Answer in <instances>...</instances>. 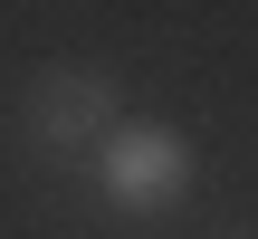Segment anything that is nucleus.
<instances>
[{
  "label": "nucleus",
  "instance_id": "f257e3e1",
  "mask_svg": "<svg viewBox=\"0 0 258 239\" xmlns=\"http://www.w3.org/2000/svg\"><path fill=\"white\" fill-rule=\"evenodd\" d=\"M19 134H29L38 153H96V144L115 134V77L86 67V57L38 67L29 96H19Z\"/></svg>",
  "mask_w": 258,
  "mask_h": 239
},
{
  "label": "nucleus",
  "instance_id": "f03ea898",
  "mask_svg": "<svg viewBox=\"0 0 258 239\" xmlns=\"http://www.w3.org/2000/svg\"><path fill=\"white\" fill-rule=\"evenodd\" d=\"M191 192V144L172 134V125H115L105 134V201L115 211H172Z\"/></svg>",
  "mask_w": 258,
  "mask_h": 239
}]
</instances>
